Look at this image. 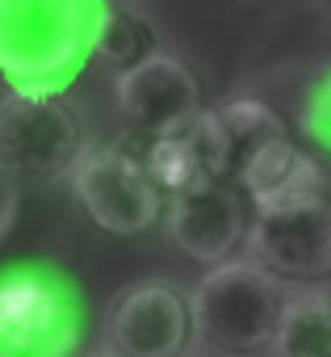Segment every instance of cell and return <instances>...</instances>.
Returning a JSON list of instances; mask_svg holds the SVG:
<instances>
[{"label":"cell","mask_w":331,"mask_h":357,"mask_svg":"<svg viewBox=\"0 0 331 357\" xmlns=\"http://www.w3.org/2000/svg\"><path fill=\"white\" fill-rule=\"evenodd\" d=\"M76 357H122L118 349H80Z\"/></svg>","instance_id":"cell-17"},{"label":"cell","mask_w":331,"mask_h":357,"mask_svg":"<svg viewBox=\"0 0 331 357\" xmlns=\"http://www.w3.org/2000/svg\"><path fill=\"white\" fill-rule=\"evenodd\" d=\"M105 332L109 349L122 357H185L197 340L193 294H185L172 278H138L109 303Z\"/></svg>","instance_id":"cell-6"},{"label":"cell","mask_w":331,"mask_h":357,"mask_svg":"<svg viewBox=\"0 0 331 357\" xmlns=\"http://www.w3.org/2000/svg\"><path fill=\"white\" fill-rule=\"evenodd\" d=\"M252 198L235 181H202L193 190L172 194L168 219H163L168 244L206 269L231 265L239 248L252 244Z\"/></svg>","instance_id":"cell-7"},{"label":"cell","mask_w":331,"mask_h":357,"mask_svg":"<svg viewBox=\"0 0 331 357\" xmlns=\"http://www.w3.org/2000/svg\"><path fill=\"white\" fill-rule=\"evenodd\" d=\"M109 0H0V76L13 93L63 97L101 55Z\"/></svg>","instance_id":"cell-1"},{"label":"cell","mask_w":331,"mask_h":357,"mask_svg":"<svg viewBox=\"0 0 331 357\" xmlns=\"http://www.w3.org/2000/svg\"><path fill=\"white\" fill-rule=\"evenodd\" d=\"M113 97L122 122L143 139H181L206 114L193 68L163 51L138 63L134 72H122L113 80Z\"/></svg>","instance_id":"cell-9"},{"label":"cell","mask_w":331,"mask_h":357,"mask_svg":"<svg viewBox=\"0 0 331 357\" xmlns=\"http://www.w3.org/2000/svg\"><path fill=\"white\" fill-rule=\"evenodd\" d=\"M318 5H323V9H327V13H331V0H318Z\"/></svg>","instance_id":"cell-18"},{"label":"cell","mask_w":331,"mask_h":357,"mask_svg":"<svg viewBox=\"0 0 331 357\" xmlns=\"http://www.w3.org/2000/svg\"><path fill=\"white\" fill-rule=\"evenodd\" d=\"M235 185L252 198V206L260 215V211H273V206L323 198V168H318V160L293 135H281V139L264 143L243 164Z\"/></svg>","instance_id":"cell-10"},{"label":"cell","mask_w":331,"mask_h":357,"mask_svg":"<svg viewBox=\"0 0 331 357\" xmlns=\"http://www.w3.org/2000/svg\"><path fill=\"white\" fill-rule=\"evenodd\" d=\"M285 290L256 261H231L206 269L193 286V328L197 340L218 357H256L277 344Z\"/></svg>","instance_id":"cell-3"},{"label":"cell","mask_w":331,"mask_h":357,"mask_svg":"<svg viewBox=\"0 0 331 357\" xmlns=\"http://www.w3.org/2000/svg\"><path fill=\"white\" fill-rule=\"evenodd\" d=\"M151 55H159V34L155 26L143 17V13H130V9H113L105 34H101V59L122 76V72H134L138 63H147Z\"/></svg>","instance_id":"cell-14"},{"label":"cell","mask_w":331,"mask_h":357,"mask_svg":"<svg viewBox=\"0 0 331 357\" xmlns=\"http://www.w3.org/2000/svg\"><path fill=\"white\" fill-rule=\"evenodd\" d=\"M252 261L281 286H318L331 278V202L306 198L256 215Z\"/></svg>","instance_id":"cell-8"},{"label":"cell","mask_w":331,"mask_h":357,"mask_svg":"<svg viewBox=\"0 0 331 357\" xmlns=\"http://www.w3.org/2000/svg\"><path fill=\"white\" fill-rule=\"evenodd\" d=\"M88 151L84 122L59 97L5 93L0 97V164L13 176L72 172Z\"/></svg>","instance_id":"cell-5"},{"label":"cell","mask_w":331,"mask_h":357,"mask_svg":"<svg viewBox=\"0 0 331 357\" xmlns=\"http://www.w3.org/2000/svg\"><path fill=\"white\" fill-rule=\"evenodd\" d=\"M72 194L88 223L105 236L130 240L147 236L159 219H168L163 190L126 143H97L72 168Z\"/></svg>","instance_id":"cell-4"},{"label":"cell","mask_w":331,"mask_h":357,"mask_svg":"<svg viewBox=\"0 0 331 357\" xmlns=\"http://www.w3.org/2000/svg\"><path fill=\"white\" fill-rule=\"evenodd\" d=\"M88 336V303L76 278L47 261L0 269V357H76Z\"/></svg>","instance_id":"cell-2"},{"label":"cell","mask_w":331,"mask_h":357,"mask_svg":"<svg viewBox=\"0 0 331 357\" xmlns=\"http://www.w3.org/2000/svg\"><path fill=\"white\" fill-rule=\"evenodd\" d=\"M13 215H17V185H13V172L0 164V240L13 227Z\"/></svg>","instance_id":"cell-16"},{"label":"cell","mask_w":331,"mask_h":357,"mask_svg":"<svg viewBox=\"0 0 331 357\" xmlns=\"http://www.w3.org/2000/svg\"><path fill=\"white\" fill-rule=\"evenodd\" d=\"M218 118H223V126H227V135H231V151H235V181H239L243 164H248L264 143H273V139L289 135V126L277 118V109H273V105H264V101H256V97H235V101L218 105Z\"/></svg>","instance_id":"cell-12"},{"label":"cell","mask_w":331,"mask_h":357,"mask_svg":"<svg viewBox=\"0 0 331 357\" xmlns=\"http://www.w3.org/2000/svg\"><path fill=\"white\" fill-rule=\"evenodd\" d=\"M273 353L277 357H331V294L323 290L293 294L285 303Z\"/></svg>","instance_id":"cell-11"},{"label":"cell","mask_w":331,"mask_h":357,"mask_svg":"<svg viewBox=\"0 0 331 357\" xmlns=\"http://www.w3.org/2000/svg\"><path fill=\"white\" fill-rule=\"evenodd\" d=\"M126 147L143 160V168L151 172V181L163 194H181V190H193V185L206 181L193 147L185 143V135L181 139H143L138 135V139H126Z\"/></svg>","instance_id":"cell-13"},{"label":"cell","mask_w":331,"mask_h":357,"mask_svg":"<svg viewBox=\"0 0 331 357\" xmlns=\"http://www.w3.org/2000/svg\"><path fill=\"white\" fill-rule=\"evenodd\" d=\"M293 126L306 139V147H314L318 155L331 160V63L314 68L302 80V93L293 105Z\"/></svg>","instance_id":"cell-15"}]
</instances>
